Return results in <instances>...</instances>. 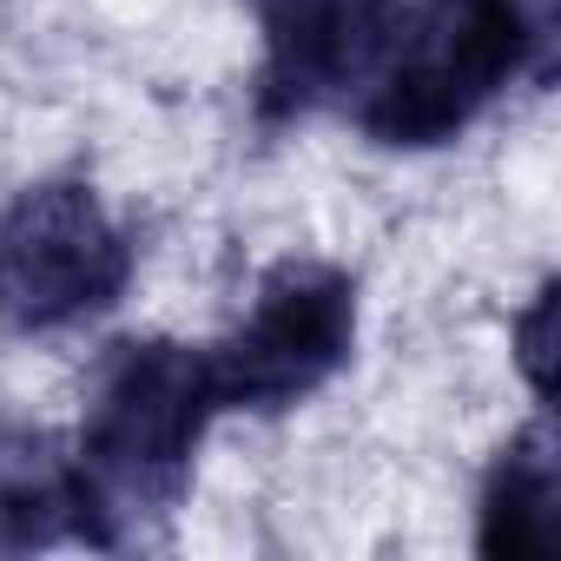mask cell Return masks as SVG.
<instances>
[{
  "label": "cell",
  "instance_id": "cell-3",
  "mask_svg": "<svg viewBox=\"0 0 561 561\" xmlns=\"http://www.w3.org/2000/svg\"><path fill=\"white\" fill-rule=\"evenodd\" d=\"M133 277V244L93 185L54 179L27 185L0 211V324L21 337L73 331L119 305Z\"/></svg>",
  "mask_w": 561,
  "mask_h": 561
},
{
  "label": "cell",
  "instance_id": "cell-6",
  "mask_svg": "<svg viewBox=\"0 0 561 561\" xmlns=\"http://www.w3.org/2000/svg\"><path fill=\"white\" fill-rule=\"evenodd\" d=\"M482 554H554V456L548 430L515 436L482 489Z\"/></svg>",
  "mask_w": 561,
  "mask_h": 561
},
{
  "label": "cell",
  "instance_id": "cell-5",
  "mask_svg": "<svg viewBox=\"0 0 561 561\" xmlns=\"http://www.w3.org/2000/svg\"><path fill=\"white\" fill-rule=\"evenodd\" d=\"M80 535L87 541V489L73 456L54 449V436L0 423V554H27Z\"/></svg>",
  "mask_w": 561,
  "mask_h": 561
},
{
  "label": "cell",
  "instance_id": "cell-2",
  "mask_svg": "<svg viewBox=\"0 0 561 561\" xmlns=\"http://www.w3.org/2000/svg\"><path fill=\"white\" fill-rule=\"evenodd\" d=\"M211 416H225V403L205 351L159 337L113 344V357L87 390V423L73 449L87 489V541L113 548L126 522L172 508Z\"/></svg>",
  "mask_w": 561,
  "mask_h": 561
},
{
  "label": "cell",
  "instance_id": "cell-4",
  "mask_svg": "<svg viewBox=\"0 0 561 561\" xmlns=\"http://www.w3.org/2000/svg\"><path fill=\"white\" fill-rule=\"evenodd\" d=\"M357 337V291L331 264H277L244 324L205 351L225 410H291L324 390Z\"/></svg>",
  "mask_w": 561,
  "mask_h": 561
},
{
  "label": "cell",
  "instance_id": "cell-1",
  "mask_svg": "<svg viewBox=\"0 0 561 561\" xmlns=\"http://www.w3.org/2000/svg\"><path fill=\"white\" fill-rule=\"evenodd\" d=\"M541 47L548 0H390L344 113L377 146H443Z\"/></svg>",
  "mask_w": 561,
  "mask_h": 561
}]
</instances>
